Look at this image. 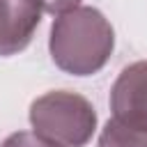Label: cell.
<instances>
[{
  "label": "cell",
  "mask_w": 147,
  "mask_h": 147,
  "mask_svg": "<svg viewBox=\"0 0 147 147\" xmlns=\"http://www.w3.org/2000/svg\"><path fill=\"white\" fill-rule=\"evenodd\" d=\"M96 147H147V131L110 117L99 133Z\"/></svg>",
  "instance_id": "obj_5"
},
{
  "label": "cell",
  "mask_w": 147,
  "mask_h": 147,
  "mask_svg": "<svg viewBox=\"0 0 147 147\" xmlns=\"http://www.w3.org/2000/svg\"><path fill=\"white\" fill-rule=\"evenodd\" d=\"M113 48L115 30L96 7L78 5L53 18L48 53L60 71L94 76L108 64Z\"/></svg>",
  "instance_id": "obj_1"
},
{
  "label": "cell",
  "mask_w": 147,
  "mask_h": 147,
  "mask_svg": "<svg viewBox=\"0 0 147 147\" xmlns=\"http://www.w3.org/2000/svg\"><path fill=\"white\" fill-rule=\"evenodd\" d=\"M2 147H62V145L39 136L37 131H16L5 138Z\"/></svg>",
  "instance_id": "obj_6"
},
{
  "label": "cell",
  "mask_w": 147,
  "mask_h": 147,
  "mask_svg": "<svg viewBox=\"0 0 147 147\" xmlns=\"http://www.w3.org/2000/svg\"><path fill=\"white\" fill-rule=\"evenodd\" d=\"M37 2H39L41 11L57 16V14L67 11V9H74V7H78L83 0H37Z\"/></svg>",
  "instance_id": "obj_7"
},
{
  "label": "cell",
  "mask_w": 147,
  "mask_h": 147,
  "mask_svg": "<svg viewBox=\"0 0 147 147\" xmlns=\"http://www.w3.org/2000/svg\"><path fill=\"white\" fill-rule=\"evenodd\" d=\"M30 126L62 147H85L96 131V110L78 92L53 90L30 103Z\"/></svg>",
  "instance_id": "obj_2"
},
{
  "label": "cell",
  "mask_w": 147,
  "mask_h": 147,
  "mask_svg": "<svg viewBox=\"0 0 147 147\" xmlns=\"http://www.w3.org/2000/svg\"><path fill=\"white\" fill-rule=\"evenodd\" d=\"M41 14L37 0H0V57L28 48L41 23Z\"/></svg>",
  "instance_id": "obj_4"
},
{
  "label": "cell",
  "mask_w": 147,
  "mask_h": 147,
  "mask_svg": "<svg viewBox=\"0 0 147 147\" xmlns=\"http://www.w3.org/2000/svg\"><path fill=\"white\" fill-rule=\"evenodd\" d=\"M108 103L113 117L147 131V60H138L119 71Z\"/></svg>",
  "instance_id": "obj_3"
}]
</instances>
